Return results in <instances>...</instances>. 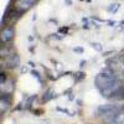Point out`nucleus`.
Here are the masks:
<instances>
[{
    "mask_svg": "<svg viewBox=\"0 0 124 124\" xmlns=\"http://www.w3.org/2000/svg\"><path fill=\"white\" fill-rule=\"evenodd\" d=\"M96 87L101 91V93L107 98L117 97L118 92L120 91L122 82L119 78L112 73V72H103V73H98L94 78Z\"/></svg>",
    "mask_w": 124,
    "mask_h": 124,
    "instance_id": "f257e3e1",
    "label": "nucleus"
},
{
    "mask_svg": "<svg viewBox=\"0 0 124 124\" xmlns=\"http://www.w3.org/2000/svg\"><path fill=\"white\" fill-rule=\"evenodd\" d=\"M120 109L117 107V106H113V104H104V106H101L96 109V114L97 117H101V118H107L112 114H114V113L119 112Z\"/></svg>",
    "mask_w": 124,
    "mask_h": 124,
    "instance_id": "f03ea898",
    "label": "nucleus"
},
{
    "mask_svg": "<svg viewBox=\"0 0 124 124\" xmlns=\"http://www.w3.org/2000/svg\"><path fill=\"white\" fill-rule=\"evenodd\" d=\"M35 3H36V0H17L15 4V9L19 13H24L27 9H30Z\"/></svg>",
    "mask_w": 124,
    "mask_h": 124,
    "instance_id": "7ed1b4c3",
    "label": "nucleus"
},
{
    "mask_svg": "<svg viewBox=\"0 0 124 124\" xmlns=\"http://www.w3.org/2000/svg\"><path fill=\"white\" fill-rule=\"evenodd\" d=\"M14 34H15V31H14V27H13V26H6V27H4L3 31H1V41H3V44L9 42L10 40H13Z\"/></svg>",
    "mask_w": 124,
    "mask_h": 124,
    "instance_id": "20e7f679",
    "label": "nucleus"
},
{
    "mask_svg": "<svg viewBox=\"0 0 124 124\" xmlns=\"http://www.w3.org/2000/svg\"><path fill=\"white\" fill-rule=\"evenodd\" d=\"M5 62H6L9 68H15L19 66L20 60H19V56L16 54H9L8 56H5Z\"/></svg>",
    "mask_w": 124,
    "mask_h": 124,
    "instance_id": "39448f33",
    "label": "nucleus"
},
{
    "mask_svg": "<svg viewBox=\"0 0 124 124\" xmlns=\"http://www.w3.org/2000/svg\"><path fill=\"white\" fill-rule=\"evenodd\" d=\"M9 106H10V97L6 94V93H3L1 98H0V109H1V112L4 113L8 109Z\"/></svg>",
    "mask_w": 124,
    "mask_h": 124,
    "instance_id": "423d86ee",
    "label": "nucleus"
},
{
    "mask_svg": "<svg viewBox=\"0 0 124 124\" xmlns=\"http://www.w3.org/2000/svg\"><path fill=\"white\" fill-rule=\"evenodd\" d=\"M123 98H124V93H123Z\"/></svg>",
    "mask_w": 124,
    "mask_h": 124,
    "instance_id": "0eeeda50",
    "label": "nucleus"
},
{
    "mask_svg": "<svg viewBox=\"0 0 124 124\" xmlns=\"http://www.w3.org/2000/svg\"><path fill=\"white\" fill-rule=\"evenodd\" d=\"M122 124H124V122H123V123H122Z\"/></svg>",
    "mask_w": 124,
    "mask_h": 124,
    "instance_id": "6e6552de",
    "label": "nucleus"
}]
</instances>
